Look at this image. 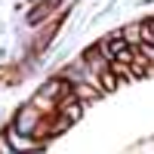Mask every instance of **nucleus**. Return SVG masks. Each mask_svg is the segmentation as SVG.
<instances>
[{
    "label": "nucleus",
    "mask_w": 154,
    "mask_h": 154,
    "mask_svg": "<svg viewBox=\"0 0 154 154\" xmlns=\"http://www.w3.org/2000/svg\"><path fill=\"white\" fill-rule=\"evenodd\" d=\"M9 139H12V148H19V151H37V145L31 142V139H25V136L16 130V126L9 130Z\"/></svg>",
    "instance_id": "1"
},
{
    "label": "nucleus",
    "mask_w": 154,
    "mask_h": 154,
    "mask_svg": "<svg viewBox=\"0 0 154 154\" xmlns=\"http://www.w3.org/2000/svg\"><path fill=\"white\" fill-rule=\"evenodd\" d=\"M59 111L65 114V120H77V117H80V102H77V99H68V102H62Z\"/></svg>",
    "instance_id": "2"
}]
</instances>
